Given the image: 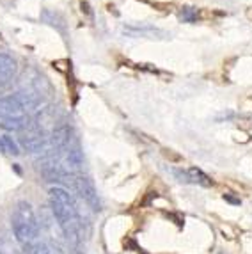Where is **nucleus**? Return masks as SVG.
Masks as SVG:
<instances>
[{
  "label": "nucleus",
  "instance_id": "1",
  "mask_svg": "<svg viewBox=\"0 0 252 254\" xmlns=\"http://www.w3.org/2000/svg\"><path fill=\"white\" fill-rule=\"evenodd\" d=\"M48 201L61 233L73 246H76L82 237H80V217L73 194H69V190H66L64 187H52L48 190Z\"/></svg>",
  "mask_w": 252,
  "mask_h": 254
},
{
  "label": "nucleus",
  "instance_id": "2",
  "mask_svg": "<svg viewBox=\"0 0 252 254\" xmlns=\"http://www.w3.org/2000/svg\"><path fill=\"white\" fill-rule=\"evenodd\" d=\"M11 228H13V235L18 244L32 251L39 237V231H41V226L29 201H18L14 204L13 215H11Z\"/></svg>",
  "mask_w": 252,
  "mask_h": 254
},
{
  "label": "nucleus",
  "instance_id": "3",
  "mask_svg": "<svg viewBox=\"0 0 252 254\" xmlns=\"http://www.w3.org/2000/svg\"><path fill=\"white\" fill-rule=\"evenodd\" d=\"M27 110H29V103L23 93L7 94L0 98V119L2 121L27 118Z\"/></svg>",
  "mask_w": 252,
  "mask_h": 254
},
{
  "label": "nucleus",
  "instance_id": "4",
  "mask_svg": "<svg viewBox=\"0 0 252 254\" xmlns=\"http://www.w3.org/2000/svg\"><path fill=\"white\" fill-rule=\"evenodd\" d=\"M71 185H73V190L89 204V206L93 208L94 212H100L101 210V203H100V197H98V192L94 189L93 182L85 176H71Z\"/></svg>",
  "mask_w": 252,
  "mask_h": 254
},
{
  "label": "nucleus",
  "instance_id": "5",
  "mask_svg": "<svg viewBox=\"0 0 252 254\" xmlns=\"http://www.w3.org/2000/svg\"><path fill=\"white\" fill-rule=\"evenodd\" d=\"M47 142H48L47 133L41 131L39 128H36L34 125L27 130V133H23V135L20 137V146L30 153H38V151H41V149H45Z\"/></svg>",
  "mask_w": 252,
  "mask_h": 254
},
{
  "label": "nucleus",
  "instance_id": "6",
  "mask_svg": "<svg viewBox=\"0 0 252 254\" xmlns=\"http://www.w3.org/2000/svg\"><path fill=\"white\" fill-rule=\"evenodd\" d=\"M174 174H176V178L180 180V182L197 183V185H202V187H213V180L206 173H202L201 169H197V167H190V169H187V171L174 169Z\"/></svg>",
  "mask_w": 252,
  "mask_h": 254
},
{
  "label": "nucleus",
  "instance_id": "7",
  "mask_svg": "<svg viewBox=\"0 0 252 254\" xmlns=\"http://www.w3.org/2000/svg\"><path fill=\"white\" fill-rule=\"evenodd\" d=\"M14 73H16V63H14V59L5 54H0V89L5 87L9 82L13 80Z\"/></svg>",
  "mask_w": 252,
  "mask_h": 254
},
{
  "label": "nucleus",
  "instance_id": "8",
  "mask_svg": "<svg viewBox=\"0 0 252 254\" xmlns=\"http://www.w3.org/2000/svg\"><path fill=\"white\" fill-rule=\"evenodd\" d=\"M69 139H71V128L63 125V127H57L54 131H50L48 142H50L55 149H61L69 142Z\"/></svg>",
  "mask_w": 252,
  "mask_h": 254
},
{
  "label": "nucleus",
  "instance_id": "9",
  "mask_svg": "<svg viewBox=\"0 0 252 254\" xmlns=\"http://www.w3.org/2000/svg\"><path fill=\"white\" fill-rule=\"evenodd\" d=\"M32 254H64V251L52 242H36L32 247Z\"/></svg>",
  "mask_w": 252,
  "mask_h": 254
},
{
  "label": "nucleus",
  "instance_id": "10",
  "mask_svg": "<svg viewBox=\"0 0 252 254\" xmlns=\"http://www.w3.org/2000/svg\"><path fill=\"white\" fill-rule=\"evenodd\" d=\"M67 167H69V171H78L82 165H84V155H82V151H80L78 148L71 149V151L67 153Z\"/></svg>",
  "mask_w": 252,
  "mask_h": 254
},
{
  "label": "nucleus",
  "instance_id": "11",
  "mask_svg": "<svg viewBox=\"0 0 252 254\" xmlns=\"http://www.w3.org/2000/svg\"><path fill=\"white\" fill-rule=\"evenodd\" d=\"M0 127L7 131H21L23 128L29 127V118H21V119H5L0 123Z\"/></svg>",
  "mask_w": 252,
  "mask_h": 254
},
{
  "label": "nucleus",
  "instance_id": "12",
  "mask_svg": "<svg viewBox=\"0 0 252 254\" xmlns=\"http://www.w3.org/2000/svg\"><path fill=\"white\" fill-rule=\"evenodd\" d=\"M0 254H21L9 235H0Z\"/></svg>",
  "mask_w": 252,
  "mask_h": 254
},
{
  "label": "nucleus",
  "instance_id": "13",
  "mask_svg": "<svg viewBox=\"0 0 252 254\" xmlns=\"http://www.w3.org/2000/svg\"><path fill=\"white\" fill-rule=\"evenodd\" d=\"M2 139V144H4V153H7V155H20V144H18L16 140H13V137L9 135H2L0 137Z\"/></svg>",
  "mask_w": 252,
  "mask_h": 254
},
{
  "label": "nucleus",
  "instance_id": "14",
  "mask_svg": "<svg viewBox=\"0 0 252 254\" xmlns=\"http://www.w3.org/2000/svg\"><path fill=\"white\" fill-rule=\"evenodd\" d=\"M180 18L183 21H190V23H192V21L197 20V13H195L192 7H185L183 11H181V16Z\"/></svg>",
  "mask_w": 252,
  "mask_h": 254
},
{
  "label": "nucleus",
  "instance_id": "15",
  "mask_svg": "<svg viewBox=\"0 0 252 254\" xmlns=\"http://www.w3.org/2000/svg\"><path fill=\"white\" fill-rule=\"evenodd\" d=\"M0 153H4V144H2V139H0Z\"/></svg>",
  "mask_w": 252,
  "mask_h": 254
}]
</instances>
